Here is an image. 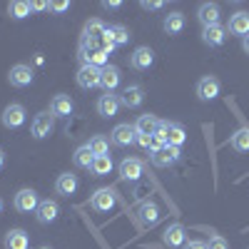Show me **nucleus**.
Returning <instances> with one entry per match:
<instances>
[{
	"instance_id": "f257e3e1",
	"label": "nucleus",
	"mask_w": 249,
	"mask_h": 249,
	"mask_svg": "<svg viewBox=\"0 0 249 249\" xmlns=\"http://www.w3.org/2000/svg\"><path fill=\"white\" fill-rule=\"evenodd\" d=\"M0 122H3V127L8 130H18L25 124V107L18 105V102H10V105L3 110V115H0Z\"/></svg>"
},
{
	"instance_id": "f03ea898",
	"label": "nucleus",
	"mask_w": 249,
	"mask_h": 249,
	"mask_svg": "<svg viewBox=\"0 0 249 249\" xmlns=\"http://www.w3.org/2000/svg\"><path fill=\"white\" fill-rule=\"evenodd\" d=\"M100 77H102V68H95V65H82L75 75L77 88H82V90L100 88Z\"/></svg>"
},
{
	"instance_id": "7ed1b4c3",
	"label": "nucleus",
	"mask_w": 249,
	"mask_h": 249,
	"mask_svg": "<svg viewBox=\"0 0 249 249\" xmlns=\"http://www.w3.org/2000/svg\"><path fill=\"white\" fill-rule=\"evenodd\" d=\"M53 130H55V117H53L50 112L35 115V120H33V124H30V132H33L35 140H45L48 135H53Z\"/></svg>"
},
{
	"instance_id": "20e7f679",
	"label": "nucleus",
	"mask_w": 249,
	"mask_h": 249,
	"mask_svg": "<svg viewBox=\"0 0 249 249\" xmlns=\"http://www.w3.org/2000/svg\"><path fill=\"white\" fill-rule=\"evenodd\" d=\"M219 90H222V85H219V80H217L214 75H204V77L197 82V97H199L202 102L217 100V97H219Z\"/></svg>"
},
{
	"instance_id": "39448f33",
	"label": "nucleus",
	"mask_w": 249,
	"mask_h": 249,
	"mask_svg": "<svg viewBox=\"0 0 249 249\" xmlns=\"http://www.w3.org/2000/svg\"><path fill=\"white\" fill-rule=\"evenodd\" d=\"M142 172H144V164L140 157H124L120 162V179H124V182H137L142 177Z\"/></svg>"
},
{
	"instance_id": "423d86ee",
	"label": "nucleus",
	"mask_w": 249,
	"mask_h": 249,
	"mask_svg": "<svg viewBox=\"0 0 249 249\" xmlns=\"http://www.w3.org/2000/svg\"><path fill=\"white\" fill-rule=\"evenodd\" d=\"M182 157L179 147H172V144H164V147H160L157 152H152V164L155 167H172V164H177Z\"/></svg>"
},
{
	"instance_id": "0eeeda50",
	"label": "nucleus",
	"mask_w": 249,
	"mask_h": 249,
	"mask_svg": "<svg viewBox=\"0 0 249 249\" xmlns=\"http://www.w3.org/2000/svg\"><path fill=\"white\" fill-rule=\"evenodd\" d=\"M130 43V30L124 25H110L107 33H105V50H115V48H122Z\"/></svg>"
},
{
	"instance_id": "6e6552de",
	"label": "nucleus",
	"mask_w": 249,
	"mask_h": 249,
	"mask_svg": "<svg viewBox=\"0 0 249 249\" xmlns=\"http://www.w3.org/2000/svg\"><path fill=\"white\" fill-rule=\"evenodd\" d=\"M110 142L117 144V147H130V144H135L137 142L135 124H117V127L110 132Z\"/></svg>"
},
{
	"instance_id": "1a4fd4ad",
	"label": "nucleus",
	"mask_w": 249,
	"mask_h": 249,
	"mask_svg": "<svg viewBox=\"0 0 249 249\" xmlns=\"http://www.w3.org/2000/svg\"><path fill=\"white\" fill-rule=\"evenodd\" d=\"M90 207L95 212H110L115 207V192L110 190V187H102V190H97L90 197Z\"/></svg>"
},
{
	"instance_id": "9d476101",
	"label": "nucleus",
	"mask_w": 249,
	"mask_h": 249,
	"mask_svg": "<svg viewBox=\"0 0 249 249\" xmlns=\"http://www.w3.org/2000/svg\"><path fill=\"white\" fill-rule=\"evenodd\" d=\"M15 210L18 212H35L37 210V204H40V199H37V192L35 190H30V187H25V190H20L18 195H15Z\"/></svg>"
},
{
	"instance_id": "9b49d317",
	"label": "nucleus",
	"mask_w": 249,
	"mask_h": 249,
	"mask_svg": "<svg viewBox=\"0 0 249 249\" xmlns=\"http://www.w3.org/2000/svg\"><path fill=\"white\" fill-rule=\"evenodd\" d=\"M33 68L30 65H23V62H20V65H13L10 68V72H8V80H10V85L13 88H28L30 82H33Z\"/></svg>"
},
{
	"instance_id": "f8f14e48",
	"label": "nucleus",
	"mask_w": 249,
	"mask_h": 249,
	"mask_svg": "<svg viewBox=\"0 0 249 249\" xmlns=\"http://www.w3.org/2000/svg\"><path fill=\"white\" fill-rule=\"evenodd\" d=\"M35 214H37V222L40 224H53L60 217V204L55 199H43V202L37 204Z\"/></svg>"
},
{
	"instance_id": "ddd939ff",
	"label": "nucleus",
	"mask_w": 249,
	"mask_h": 249,
	"mask_svg": "<svg viewBox=\"0 0 249 249\" xmlns=\"http://www.w3.org/2000/svg\"><path fill=\"white\" fill-rule=\"evenodd\" d=\"M142 102H144V90L140 85H127V88L122 90V95H120V105L127 107V110L140 107Z\"/></svg>"
},
{
	"instance_id": "4468645a",
	"label": "nucleus",
	"mask_w": 249,
	"mask_h": 249,
	"mask_svg": "<svg viewBox=\"0 0 249 249\" xmlns=\"http://www.w3.org/2000/svg\"><path fill=\"white\" fill-rule=\"evenodd\" d=\"M197 20L202 23V28L219 25V5L217 3H202L197 10Z\"/></svg>"
},
{
	"instance_id": "2eb2a0df",
	"label": "nucleus",
	"mask_w": 249,
	"mask_h": 249,
	"mask_svg": "<svg viewBox=\"0 0 249 249\" xmlns=\"http://www.w3.org/2000/svg\"><path fill=\"white\" fill-rule=\"evenodd\" d=\"M152 62H155V53H152V48H137L132 55H130V65L135 68V70H150L152 68Z\"/></svg>"
},
{
	"instance_id": "dca6fc26",
	"label": "nucleus",
	"mask_w": 249,
	"mask_h": 249,
	"mask_svg": "<svg viewBox=\"0 0 249 249\" xmlns=\"http://www.w3.org/2000/svg\"><path fill=\"white\" fill-rule=\"evenodd\" d=\"M72 110H75V105H72L70 95H62V92H60V95H55L53 102H50V115H53V117H70Z\"/></svg>"
},
{
	"instance_id": "f3484780",
	"label": "nucleus",
	"mask_w": 249,
	"mask_h": 249,
	"mask_svg": "<svg viewBox=\"0 0 249 249\" xmlns=\"http://www.w3.org/2000/svg\"><path fill=\"white\" fill-rule=\"evenodd\" d=\"M120 95H112V92H105L100 100H97V112L102 117H115L117 110H120Z\"/></svg>"
},
{
	"instance_id": "a211bd4d",
	"label": "nucleus",
	"mask_w": 249,
	"mask_h": 249,
	"mask_svg": "<svg viewBox=\"0 0 249 249\" xmlns=\"http://www.w3.org/2000/svg\"><path fill=\"white\" fill-rule=\"evenodd\" d=\"M160 127H162V122H160L155 115H150V112H147V115H140L137 122H135L137 135H150V137H155Z\"/></svg>"
},
{
	"instance_id": "6ab92c4d",
	"label": "nucleus",
	"mask_w": 249,
	"mask_h": 249,
	"mask_svg": "<svg viewBox=\"0 0 249 249\" xmlns=\"http://www.w3.org/2000/svg\"><path fill=\"white\" fill-rule=\"evenodd\" d=\"M164 127V135H167V144H172V147H182V144L187 142V132L182 124L177 122H162Z\"/></svg>"
},
{
	"instance_id": "aec40b11",
	"label": "nucleus",
	"mask_w": 249,
	"mask_h": 249,
	"mask_svg": "<svg viewBox=\"0 0 249 249\" xmlns=\"http://www.w3.org/2000/svg\"><path fill=\"white\" fill-rule=\"evenodd\" d=\"M224 40H227V28H222V25H212V28L202 30V43L210 45V48L224 45Z\"/></svg>"
},
{
	"instance_id": "412c9836",
	"label": "nucleus",
	"mask_w": 249,
	"mask_h": 249,
	"mask_svg": "<svg viewBox=\"0 0 249 249\" xmlns=\"http://www.w3.org/2000/svg\"><path fill=\"white\" fill-rule=\"evenodd\" d=\"M105 33H107L105 23H102L100 18H92L90 23L85 25V40H82V45H88V43H90V48H92V45H95V40L105 37Z\"/></svg>"
},
{
	"instance_id": "4be33fe9",
	"label": "nucleus",
	"mask_w": 249,
	"mask_h": 249,
	"mask_svg": "<svg viewBox=\"0 0 249 249\" xmlns=\"http://www.w3.org/2000/svg\"><path fill=\"white\" fill-rule=\"evenodd\" d=\"M227 33L247 37L249 35V13H234L230 18V25H227Z\"/></svg>"
},
{
	"instance_id": "5701e85b",
	"label": "nucleus",
	"mask_w": 249,
	"mask_h": 249,
	"mask_svg": "<svg viewBox=\"0 0 249 249\" xmlns=\"http://www.w3.org/2000/svg\"><path fill=\"white\" fill-rule=\"evenodd\" d=\"M75 190H77V175L62 172L57 177V182H55V192L62 195V197H70V195H75Z\"/></svg>"
},
{
	"instance_id": "b1692460",
	"label": "nucleus",
	"mask_w": 249,
	"mask_h": 249,
	"mask_svg": "<svg viewBox=\"0 0 249 249\" xmlns=\"http://www.w3.org/2000/svg\"><path fill=\"white\" fill-rule=\"evenodd\" d=\"M120 70L115 65H105L102 68V77H100V88L105 92H115V88L120 85Z\"/></svg>"
},
{
	"instance_id": "393cba45",
	"label": "nucleus",
	"mask_w": 249,
	"mask_h": 249,
	"mask_svg": "<svg viewBox=\"0 0 249 249\" xmlns=\"http://www.w3.org/2000/svg\"><path fill=\"white\" fill-rule=\"evenodd\" d=\"M184 242H187L184 227H182L179 222L170 224V227H167V232H164V244H167V247H184Z\"/></svg>"
},
{
	"instance_id": "a878e982",
	"label": "nucleus",
	"mask_w": 249,
	"mask_h": 249,
	"mask_svg": "<svg viewBox=\"0 0 249 249\" xmlns=\"http://www.w3.org/2000/svg\"><path fill=\"white\" fill-rule=\"evenodd\" d=\"M30 247V237L23 230H10L5 234V249H28Z\"/></svg>"
},
{
	"instance_id": "bb28decb",
	"label": "nucleus",
	"mask_w": 249,
	"mask_h": 249,
	"mask_svg": "<svg viewBox=\"0 0 249 249\" xmlns=\"http://www.w3.org/2000/svg\"><path fill=\"white\" fill-rule=\"evenodd\" d=\"M72 162H75V167H80V170H92L95 155H92V150L88 147V144H82V147H77V150H75Z\"/></svg>"
},
{
	"instance_id": "cd10ccee",
	"label": "nucleus",
	"mask_w": 249,
	"mask_h": 249,
	"mask_svg": "<svg viewBox=\"0 0 249 249\" xmlns=\"http://www.w3.org/2000/svg\"><path fill=\"white\" fill-rule=\"evenodd\" d=\"M164 33H170V35H177L184 30V15L182 13H170L167 18H164V23H162Z\"/></svg>"
},
{
	"instance_id": "c85d7f7f",
	"label": "nucleus",
	"mask_w": 249,
	"mask_h": 249,
	"mask_svg": "<svg viewBox=\"0 0 249 249\" xmlns=\"http://www.w3.org/2000/svg\"><path fill=\"white\" fill-rule=\"evenodd\" d=\"M33 13V3H25V0H15V3L8 5V15L13 20H23Z\"/></svg>"
},
{
	"instance_id": "c756f323",
	"label": "nucleus",
	"mask_w": 249,
	"mask_h": 249,
	"mask_svg": "<svg viewBox=\"0 0 249 249\" xmlns=\"http://www.w3.org/2000/svg\"><path fill=\"white\" fill-rule=\"evenodd\" d=\"M230 144H232L237 152H249V127L237 130V132L230 137Z\"/></svg>"
},
{
	"instance_id": "7c9ffc66",
	"label": "nucleus",
	"mask_w": 249,
	"mask_h": 249,
	"mask_svg": "<svg viewBox=\"0 0 249 249\" xmlns=\"http://www.w3.org/2000/svg\"><path fill=\"white\" fill-rule=\"evenodd\" d=\"M140 219H142L144 224H157V219H160L157 204H155V202H144V204L140 207Z\"/></svg>"
},
{
	"instance_id": "2f4dec72",
	"label": "nucleus",
	"mask_w": 249,
	"mask_h": 249,
	"mask_svg": "<svg viewBox=\"0 0 249 249\" xmlns=\"http://www.w3.org/2000/svg\"><path fill=\"white\" fill-rule=\"evenodd\" d=\"M92 172H95V177H105V175H110V172H112V157H110V155L95 157V162H92Z\"/></svg>"
},
{
	"instance_id": "473e14b6",
	"label": "nucleus",
	"mask_w": 249,
	"mask_h": 249,
	"mask_svg": "<svg viewBox=\"0 0 249 249\" xmlns=\"http://www.w3.org/2000/svg\"><path fill=\"white\" fill-rule=\"evenodd\" d=\"M88 147L92 150V155H95V157H102V155H107V152H110V142H107V137L95 135V137H90Z\"/></svg>"
},
{
	"instance_id": "72a5a7b5",
	"label": "nucleus",
	"mask_w": 249,
	"mask_h": 249,
	"mask_svg": "<svg viewBox=\"0 0 249 249\" xmlns=\"http://www.w3.org/2000/svg\"><path fill=\"white\" fill-rule=\"evenodd\" d=\"M207 249H230V242H227L224 237H219V234H214L210 239V244H207Z\"/></svg>"
},
{
	"instance_id": "f704fd0d",
	"label": "nucleus",
	"mask_w": 249,
	"mask_h": 249,
	"mask_svg": "<svg viewBox=\"0 0 249 249\" xmlns=\"http://www.w3.org/2000/svg\"><path fill=\"white\" fill-rule=\"evenodd\" d=\"M137 142L142 144L144 150H150V152L155 150V137H150V135H137Z\"/></svg>"
},
{
	"instance_id": "c9c22d12",
	"label": "nucleus",
	"mask_w": 249,
	"mask_h": 249,
	"mask_svg": "<svg viewBox=\"0 0 249 249\" xmlns=\"http://www.w3.org/2000/svg\"><path fill=\"white\" fill-rule=\"evenodd\" d=\"M48 8L55 10V13H65V10H70V3H68V0H60V3H50Z\"/></svg>"
},
{
	"instance_id": "e433bc0d",
	"label": "nucleus",
	"mask_w": 249,
	"mask_h": 249,
	"mask_svg": "<svg viewBox=\"0 0 249 249\" xmlns=\"http://www.w3.org/2000/svg\"><path fill=\"white\" fill-rule=\"evenodd\" d=\"M182 249H207V242H199V239H192V242H184Z\"/></svg>"
},
{
	"instance_id": "4c0bfd02",
	"label": "nucleus",
	"mask_w": 249,
	"mask_h": 249,
	"mask_svg": "<svg viewBox=\"0 0 249 249\" xmlns=\"http://www.w3.org/2000/svg\"><path fill=\"white\" fill-rule=\"evenodd\" d=\"M140 5H142L144 10H160V8H162L164 3H160V0H152V3H147V0H142Z\"/></svg>"
},
{
	"instance_id": "58836bf2",
	"label": "nucleus",
	"mask_w": 249,
	"mask_h": 249,
	"mask_svg": "<svg viewBox=\"0 0 249 249\" xmlns=\"http://www.w3.org/2000/svg\"><path fill=\"white\" fill-rule=\"evenodd\" d=\"M122 3H120V0H105V3H102V8H107V10H117Z\"/></svg>"
},
{
	"instance_id": "ea45409f",
	"label": "nucleus",
	"mask_w": 249,
	"mask_h": 249,
	"mask_svg": "<svg viewBox=\"0 0 249 249\" xmlns=\"http://www.w3.org/2000/svg\"><path fill=\"white\" fill-rule=\"evenodd\" d=\"M50 3H33V10H45Z\"/></svg>"
},
{
	"instance_id": "a19ab883",
	"label": "nucleus",
	"mask_w": 249,
	"mask_h": 249,
	"mask_svg": "<svg viewBox=\"0 0 249 249\" xmlns=\"http://www.w3.org/2000/svg\"><path fill=\"white\" fill-rule=\"evenodd\" d=\"M242 48H244V53L249 55V35H247V37H242Z\"/></svg>"
},
{
	"instance_id": "79ce46f5",
	"label": "nucleus",
	"mask_w": 249,
	"mask_h": 249,
	"mask_svg": "<svg viewBox=\"0 0 249 249\" xmlns=\"http://www.w3.org/2000/svg\"><path fill=\"white\" fill-rule=\"evenodd\" d=\"M3 164H5V152L0 150V170H3Z\"/></svg>"
},
{
	"instance_id": "37998d69",
	"label": "nucleus",
	"mask_w": 249,
	"mask_h": 249,
	"mask_svg": "<svg viewBox=\"0 0 249 249\" xmlns=\"http://www.w3.org/2000/svg\"><path fill=\"white\" fill-rule=\"evenodd\" d=\"M0 212H3V199H0Z\"/></svg>"
},
{
	"instance_id": "c03bdc74",
	"label": "nucleus",
	"mask_w": 249,
	"mask_h": 249,
	"mask_svg": "<svg viewBox=\"0 0 249 249\" xmlns=\"http://www.w3.org/2000/svg\"><path fill=\"white\" fill-rule=\"evenodd\" d=\"M40 249H50V247H40Z\"/></svg>"
}]
</instances>
